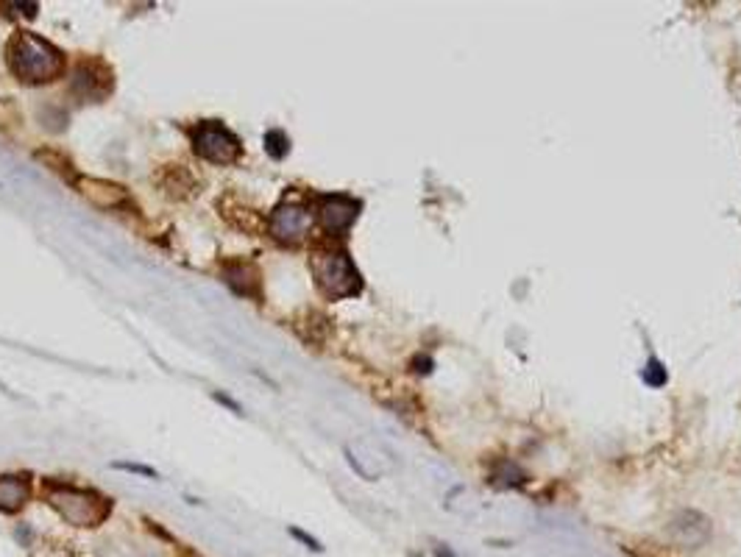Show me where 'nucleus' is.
<instances>
[{"instance_id":"obj_11","label":"nucleus","mask_w":741,"mask_h":557,"mask_svg":"<svg viewBox=\"0 0 741 557\" xmlns=\"http://www.w3.org/2000/svg\"><path fill=\"white\" fill-rule=\"evenodd\" d=\"M223 278L226 285L240 293V295H248V298H260V270L254 262H226L223 265Z\"/></svg>"},{"instance_id":"obj_5","label":"nucleus","mask_w":741,"mask_h":557,"mask_svg":"<svg viewBox=\"0 0 741 557\" xmlns=\"http://www.w3.org/2000/svg\"><path fill=\"white\" fill-rule=\"evenodd\" d=\"M310 229H312V212L307 206L293 201L279 204L268 218V235L285 245H298L301 240H307Z\"/></svg>"},{"instance_id":"obj_1","label":"nucleus","mask_w":741,"mask_h":557,"mask_svg":"<svg viewBox=\"0 0 741 557\" xmlns=\"http://www.w3.org/2000/svg\"><path fill=\"white\" fill-rule=\"evenodd\" d=\"M6 62L12 73L26 84H51L64 73V54L31 31H20L9 39Z\"/></svg>"},{"instance_id":"obj_14","label":"nucleus","mask_w":741,"mask_h":557,"mask_svg":"<svg viewBox=\"0 0 741 557\" xmlns=\"http://www.w3.org/2000/svg\"><path fill=\"white\" fill-rule=\"evenodd\" d=\"M644 382L646 385H653V387H661L666 385V370L658 360H650V365H646V374H644Z\"/></svg>"},{"instance_id":"obj_8","label":"nucleus","mask_w":741,"mask_h":557,"mask_svg":"<svg viewBox=\"0 0 741 557\" xmlns=\"http://www.w3.org/2000/svg\"><path fill=\"white\" fill-rule=\"evenodd\" d=\"M76 190L81 193V198H87L98 209H121L129 204V193L121 184L106 179H76Z\"/></svg>"},{"instance_id":"obj_9","label":"nucleus","mask_w":741,"mask_h":557,"mask_svg":"<svg viewBox=\"0 0 741 557\" xmlns=\"http://www.w3.org/2000/svg\"><path fill=\"white\" fill-rule=\"evenodd\" d=\"M669 536L675 538V544L686 546V549H697L708 541L711 536V524L705 521V516L694 513V510H683L675 519H671Z\"/></svg>"},{"instance_id":"obj_3","label":"nucleus","mask_w":741,"mask_h":557,"mask_svg":"<svg viewBox=\"0 0 741 557\" xmlns=\"http://www.w3.org/2000/svg\"><path fill=\"white\" fill-rule=\"evenodd\" d=\"M310 268H312L318 290L332 301L357 295L362 290V278H360L354 262L349 260V254L340 248H318L310 257Z\"/></svg>"},{"instance_id":"obj_7","label":"nucleus","mask_w":741,"mask_h":557,"mask_svg":"<svg viewBox=\"0 0 741 557\" xmlns=\"http://www.w3.org/2000/svg\"><path fill=\"white\" fill-rule=\"evenodd\" d=\"M73 92L84 101H98L112 92V70L101 62H81L73 79Z\"/></svg>"},{"instance_id":"obj_4","label":"nucleus","mask_w":741,"mask_h":557,"mask_svg":"<svg viewBox=\"0 0 741 557\" xmlns=\"http://www.w3.org/2000/svg\"><path fill=\"white\" fill-rule=\"evenodd\" d=\"M193 151L201 159L212 162V165H231V162L240 159L243 145H240L237 134L229 131L223 123L206 121L193 129Z\"/></svg>"},{"instance_id":"obj_10","label":"nucleus","mask_w":741,"mask_h":557,"mask_svg":"<svg viewBox=\"0 0 741 557\" xmlns=\"http://www.w3.org/2000/svg\"><path fill=\"white\" fill-rule=\"evenodd\" d=\"M346 454H349V462L357 469V474H362L365 479H379L390 469L387 454L370 444H354L346 449Z\"/></svg>"},{"instance_id":"obj_6","label":"nucleus","mask_w":741,"mask_h":557,"mask_svg":"<svg viewBox=\"0 0 741 557\" xmlns=\"http://www.w3.org/2000/svg\"><path fill=\"white\" fill-rule=\"evenodd\" d=\"M315 215L329 235H346L349 226L360 215V201H354L349 195H337V193L335 195H321L315 201Z\"/></svg>"},{"instance_id":"obj_2","label":"nucleus","mask_w":741,"mask_h":557,"mask_svg":"<svg viewBox=\"0 0 741 557\" xmlns=\"http://www.w3.org/2000/svg\"><path fill=\"white\" fill-rule=\"evenodd\" d=\"M45 502L73 527H98L112 513V502L98 491H87V487H73L62 482H51L45 487Z\"/></svg>"},{"instance_id":"obj_12","label":"nucleus","mask_w":741,"mask_h":557,"mask_svg":"<svg viewBox=\"0 0 741 557\" xmlns=\"http://www.w3.org/2000/svg\"><path fill=\"white\" fill-rule=\"evenodd\" d=\"M31 496V482L29 477H20V474H6L0 477V510L4 513H14L22 504L29 502Z\"/></svg>"},{"instance_id":"obj_13","label":"nucleus","mask_w":741,"mask_h":557,"mask_svg":"<svg viewBox=\"0 0 741 557\" xmlns=\"http://www.w3.org/2000/svg\"><path fill=\"white\" fill-rule=\"evenodd\" d=\"M265 151H268L273 159L287 156V151H290V139L285 137V131H279V129L268 131V134H265Z\"/></svg>"}]
</instances>
